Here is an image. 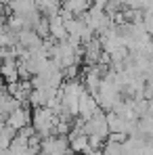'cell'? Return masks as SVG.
<instances>
[{
    "mask_svg": "<svg viewBox=\"0 0 153 155\" xmlns=\"http://www.w3.org/2000/svg\"><path fill=\"white\" fill-rule=\"evenodd\" d=\"M101 151H103V155H124L122 143H113V140H105Z\"/></svg>",
    "mask_w": 153,
    "mask_h": 155,
    "instance_id": "9c48e42d",
    "label": "cell"
},
{
    "mask_svg": "<svg viewBox=\"0 0 153 155\" xmlns=\"http://www.w3.org/2000/svg\"><path fill=\"white\" fill-rule=\"evenodd\" d=\"M48 27H51V38H52V40L63 42V40L69 38L67 27H65V17H63L61 13H57V15H51V17H48Z\"/></svg>",
    "mask_w": 153,
    "mask_h": 155,
    "instance_id": "8992f818",
    "label": "cell"
},
{
    "mask_svg": "<svg viewBox=\"0 0 153 155\" xmlns=\"http://www.w3.org/2000/svg\"><path fill=\"white\" fill-rule=\"evenodd\" d=\"M84 132L90 136V134H97V136H101V138H109V134H111V130H109V124H107V113H103V109L97 113V115H92L90 120H86L84 122Z\"/></svg>",
    "mask_w": 153,
    "mask_h": 155,
    "instance_id": "6da1fadb",
    "label": "cell"
},
{
    "mask_svg": "<svg viewBox=\"0 0 153 155\" xmlns=\"http://www.w3.org/2000/svg\"><path fill=\"white\" fill-rule=\"evenodd\" d=\"M0 78L6 80V84H13V82H19V63L17 59H11V61H2L0 63Z\"/></svg>",
    "mask_w": 153,
    "mask_h": 155,
    "instance_id": "52a82bcc",
    "label": "cell"
},
{
    "mask_svg": "<svg viewBox=\"0 0 153 155\" xmlns=\"http://www.w3.org/2000/svg\"><path fill=\"white\" fill-rule=\"evenodd\" d=\"M143 27L149 36H153V13H143Z\"/></svg>",
    "mask_w": 153,
    "mask_h": 155,
    "instance_id": "30bf717a",
    "label": "cell"
},
{
    "mask_svg": "<svg viewBox=\"0 0 153 155\" xmlns=\"http://www.w3.org/2000/svg\"><path fill=\"white\" fill-rule=\"evenodd\" d=\"M44 44V40L36 34V29H21L17 34V46L25 51H38Z\"/></svg>",
    "mask_w": 153,
    "mask_h": 155,
    "instance_id": "7a4b0ae2",
    "label": "cell"
},
{
    "mask_svg": "<svg viewBox=\"0 0 153 155\" xmlns=\"http://www.w3.org/2000/svg\"><path fill=\"white\" fill-rule=\"evenodd\" d=\"M36 155H44V153H36Z\"/></svg>",
    "mask_w": 153,
    "mask_h": 155,
    "instance_id": "7c38bea8",
    "label": "cell"
},
{
    "mask_svg": "<svg viewBox=\"0 0 153 155\" xmlns=\"http://www.w3.org/2000/svg\"><path fill=\"white\" fill-rule=\"evenodd\" d=\"M6 124L11 126V128H15L17 132L21 128H25L32 124V113H29V109H27V105H21L19 109H15L13 113H8L6 115Z\"/></svg>",
    "mask_w": 153,
    "mask_h": 155,
    "instance_id": "3957f363",
    "label": "cell"
},
{
    "mask_svg": "<svg viewBox=\"0 0 153 155\" xmlns=\"http://www.w3.org/2000/svg\"><path fill=\"white\" fill-rule=\"evenodd\" d=\"M101 111V107H99V101L95 99V94H90L88 90L80 97V117L86 122V120H90L92 115H97Z\"/></svg>",
    "mask_w": 153,
    "mask_h": 155,
    "instance_id": "5b68a950",
    "label": "cell"
},
{
    "mask_svg": "<svg viewBox=\"0 0 153 155\" xmlns=\"http://www.w3.org/2000/svg\"><path fill=\"white\" fill-rule=\"evenodd\" d=\"M103 52H105V51H103V44H101L99 38H92L88 44H84V63H86V67L99 65Z\"/></svg>",
    "mask_w": 153,
    "mask_h": 155,
    "instance_id": "277c9868",
    "label": "cell"
},
{
    "mask_svg": "<svg viewBox=\"0 0 153 155\" xmlns=\"http://www.w3.org/2000/svg\"><path fill=\"white\" fill-rule=\"evenodd\" d=\"M2 15H4V2H0V19H2Z\"/></svg>",
    "mask_w": 153,
    "mask_h": 155,
    "instance_id": "8fae6325",
    "label": "cell"
},
{
    "mask_svg": "<svg viewBox=\"0 0 153 155\" xmlns=\"http://www.w3.org/2000/svg\"><path fill=\"white\" fill-rule=\"evenodd\" d=\"M36 4H38V8H40V13H42L44 17L57 15V13H61V8H63L61 0H36Z\"/></svg>",
    "mask_w": 153,
    "mask_h": 155,
    "instance_id": "ba28073f",
    "label": "cell"
}]
</instances>
